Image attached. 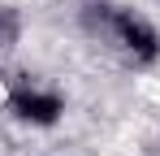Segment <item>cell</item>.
Listing matches in <instances>:
<instances>
[{
  "label": "cell",
  "mask_w": 160,
  "mask_h": 156,
  "mask_svg": "<svg viewBox=\"0 0 160 156\" xmlns=\"http://www.w3.org/2000/svg\"><path fill=\"white\" fill-rule=\"evenodd\" d=\"M95 9H100V26H104V35L126 52L130 61L152 65V61L160 56V30L147 22L143 13L121 9V4H95Z\"/></svg>",
  "instance_id": "6da1fadb"
},
{
  "label": "cell",
  "mask_w": 160,
  "mask_h": 156,
  "mask_svg": "<svg viewBox=\"0 0 160 156\" xmlns=\"http://www.w3.org/2000/svg\"><path fill=\"white\" fill-rule=\"evenodd\" d=\"M18 30H22V18H18L13 9H0V48H9V44L18 39Z\"/></svg>",
  "instance_id": "3957f363"
},
{
  "label": "cell",
  "mask_w": 160,
  "mask_h": 156,
  "mask_svg": "<svg viewBox=\"0 0 160 156\" xmlns=\"http://www.w3.org/2000/svg\"><path fill=\"white\" fill-rule=\"evenodd\" d=\"M9 113L35 130H48L65 117V96L52 91V87H18L9 96Z\"/></svg>",
  "instance_id": "7a4b0ae2"
}]
</instances>
